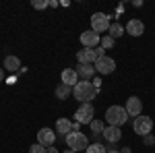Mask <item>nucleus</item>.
<instances>
[{"mask_svg": "<svg viewBox=\"0 0 155 153\" xmlns=\"http://www.w3.org/2000/svg\"><path fill=\"white\" fill-rule=\"evenodd\" d=\"M97 93H99V89L91 81H79L72 89L74 99H79L81 104H91V99H95Z\"/></svg>", "mask_w": 155, "mask_h": 153, "instance_id": "f257e3e1", "label": "nucleus"}, {"mask_svg": "<svg viewBox=\"0 0 155 153\" xmlns=\"http://www.w3.org/2000/svg\"><path fill=\"white\" fill-rule=\"evenodd\" d=\"M106 56V52H104V48L97 46V48H83V50H79L77 52V60H79V64H95L99 58H104Z\"/></svg>", "mask_w": 155, "mask_h": 153, "instance_id": "f03ea898", "label": "nucleus"}, {"mask_svg": "<svg viewBox=\"0 0 155 153\" xmlns=\"http://www.w3.org/2000/svg\"><path fill=\"white\" fill-rule=\"evenodd\" d=\"M128 120V114L122 106H110L106 110V122L107 126H122Z\"/></svg>", "mask_w": 155, "mask_h": 153, "instance_id": "7ed1b4c3", "label": "nucleus"}, {"mask_svg": "<svg viewBox=\"0 0 155 153\" xmlns=\"http://www.w3.org/2000/svg\"><path fill=\"white\" fill-rule=\"evenodd\" d=\"M64 141H66V145H68V149H72V151H85L87 147H89V141H87V137H85V132H79V130H72V132H68L66 137H64Z\"/></svg>", "mask_w": 155, "mask_h": 153, "instance_id": "20e7f679", "label": "nucleus"}, {"mask_svg": "<svg viewBox=\"0 0 155 153\" xmlns=\"http://www.w3.org/2000/svg\"><path fill=\"white\" fill-rule=\"evenodd\" d=\"M132 128L134 132L139 135V137H147V135H151V130H153V120L149 116H137L134 118V122H132Z\"/></svg>", "mask_w": 155, "mask_h": 153, "instance_id": "39448f33", "label": "nucleus"}, {"mask_svg": "<svg viewBox=\"0 0 155 153\" xmlns=\"http://www.w3.org/2000/svg\"><path fill=\"white\" fill-rule=\"evenodd\" d=\"M93 116H95V110H93L91 104H81L79 110L74 112V120L79 124H91L93 122Z\"/></svg>", "mask_w": 155, "mask_h": 153, "instance_id": "423d86ee", "label": "nucleus"}, {"mask_svg": "<svg viewBox=\"0 0 155 153\" xmlns=\"http://www.w3.org/2000/svg\"><path fill=\"white\" fill-rule=\"evenodd\" d=\"M110 17H107L106 12H95L93 17H91V29L95 31V33H107V29H110Z\"/></svg>", "mask_w": 155, "mask_h": 153, "instance_id": "0eeeda50", "label": "nucleus"}, {"mask_svg": "<svg viewBox=\"0 0 155 153\" xmlns=\"http://www.w3.org/2000/svg\"><path fill=\"white\" fill-rule=\"evenodd\" d=\"M93 66H95L97 75H112V72L116 71V60L110 58V56H104V58L97 60Z\"/></svg>", "mask_w": 155, "mask_h": 153, "instance_id": "6e6552de", "label": "nucleus"}, {"mask_svg": "<svg viewBox=\"0 0 155 153\" xmlns=\"http://www.w3.org/2000/svg\"><path fill=\"white\" fill-rule=\"evenodd\" d=\"M124 110H126V114H128V116H132V118L141 116V112H143V101H141L137 95H130V97L126 99Z\"/></svg>", "mask_w": 155, "mask_h": 153, "instance_id": "1a4fd4ad", "label": "nucleus"}, {"mask_svg": "<svg viewBox=\"0 0 155 153\" xmlns=\"http://www.w3.org/2000/svg\"><path fill=\"white\" fill-rule=\"evenodd\" d=\"M81 44H83V48H97L101 44V37L93 29H87V31L81 33Z\"/></svg>", "mask_w": 155, "mask_h": 153, "instance_id": "9d476101", "label": "nucleus"}, {"mask_svg": "<svg viewBox=\"0 0 155 153\" xmlns=\"http://www.w3.org/2000/svg\"><path fill=\"white\" fill-rule=\"evenodd\" d=\"M54 141H56V132L52 128H39V132H37V143H39V145L52 147Z\"/></svg>", "mask_w": 155, "mask_h": 153, "instance_id": "9b49d317", "label": "nucleus"}, {"mask_svg": "<svg viewBox=\"0 0 155 153\" xmlns=\"http://www.w3.org/2000/svg\"><path fill=\"white\" fill-rule=\"evenodd\" d=\"M124 29H126V33L132 35V37H141L145 33V25H143V21H139V19H130Z\"/></svg>", "mask_w": 155, "mask_h": 153, "instance_id": "f8f14e48", "label": "nucleus"}, {"mask_svg": "<svg viewBox=\"0 0 155 153\" xmlns=\"http://www.w3.org/2000/svg\"><path fill=\"white\" fill-rule=\"evenodd\" d=\"M104 139H106L107 143H118L120 139H122V128L120 126H106L104 128Z\"/></svg>", "mask_w": 155, "mask_h": 153, "instance_id": "ddd939ff", "label": "nucleus"}, {"mask_svg": "<svg viewBox=\"0 0 155 153\" xmlns=\"http://www.w3.org/2000/svg\"><path fill=\"white\" fill-rule=\"evenodd\" d=\"M77 75H79V79H83V81H91L93 79V75H95V66L93 64H77Z\"/></svg>", "mask_w": 155, "mask_h": 153, "instance_id": "4468645a", "label": "nucleus"}, {"mask_svg": "<svg viewBox=\"0 0 155 153\" xmlns=\"http://www.w3.org/2000/svg\"><path fill=\"white\" fill-rule=\"evenodd\" d=\"M62 83L74 89V85L79 83V75H77V71H74V68H64V71H62Z\"/></svg>", "mask_w": 155, "mask_h": 153, "instance_id": "2eb2a0df", "label": "nucleus"}, {"mask_svg": "<svg viewBox=\"0 0 155 153\" xmlns=\"http://www.w3.org/2000/svg\"><path fill=\"white\" fill-rule=\"evenodd\" d=\"M4 71L6 72H19L21 71V60L17 58V56H6L4 58Z\"/></svg>", "mask_w": 155, "mask_h": 153, "instance_id": "dca6fc26", "label": "nucleus"}, {"mask_svg": "<svg viewBox=\"0 0 155 153\" xmlns=\"http://www.w3.org/2000/svg\"><path fill=\"white\" fill-rule=\"evenodd\" d=\"M71 130H72V122L68 120V118H60L58 122H56V135H62V137H66Z\"/></svg>", "mask_w": 155, "mask_h": 153, "instance_id": "f3484780", "label": "nucleus"}, {"mask_svg": "<svg viewBox=\"0 0 155 153\" xmlns=\"http://www.w3.org/2000/svg\"><path fill=\"white\" fill-rule=\"evenodd\" d=\"M72 93V87H68V85H64V83H60L58 87H56V91H54V95H56V99H68Z\"/></svg>", "mask_w": 155, "mask_h": 153, "instance_id": "a211bd4d", "label": "nucleus"}, {"mask_svg": "<svg viewBox=\"0 0 155 153\" xmlns=\"http://www.w3.org/2000/svg\"><path fill=\"white\" fill-rule=\"evenodd\" d=\"M122 33H126V29H124L120 23H112L110 29H107V35L114 37V39H116V37H122Z\"/></svg>", "mask_w": 155, "mask_h": 153, "instance_id": "6ab92c4d", "label": "nucleus"}, {"mask_svg": "<svg viewBox=\"0 0 155 153\" xmlns=\"http://www.w3.org/2000/svg\"><path fill=\"white\" fill-rule=\"evenodd\" d=\"M89 126H91V132H93L95 137H99V135H104V128H106V124H104L101 120H93V122H91Z\"/></svg>", "mask_w": 155, "mask_h": 153, "instance_id": "aec40b11", "label": "nucleus"}, {"mask_svg": "<svg viewBox=\"0 0 155 153\" xmlns=\"http://www.w3.org/2000/svg\"><path fill=\"white\" fill-rule=\"evenodd\" d=\"M85 153H107L106 151V145H101V143H93V145H89Z\"/></svg>", "mask_w": 155, "mask_h": 153, "instance_id": "412c9836", "label": "nucleus"}, {"mask_svg": "<svg viewBox=\"0 0 155 153\" xmlns=\"http://www.w3.org/2000/svg\"><path fill=\"white\" fill-rule=\"evenodd\" d=\"M114 44H116V39H114V37H110L106 33V35L101 37V44H99V46L104 48V50H110V48H114Z\"/></svg>", "mask_w": 155, "mask_h": 153, "instance_id": "4be33fe9", "label": "nucleus"}, {"mask_svg": "<svg viewBox=\"0 0 155 153\" xmlns=\"http://www.w3.org/2000/svg\"><path fill=\"white\" fill-rule=\"evenodd\" d=\"M31 6L37 8V11H44V8H48V6H50V2H46V0H33Z\"/></svg>", "mask_w": 155, "mask_h": 153, "instance_id": "5701e85b", "label": "nucleus"}, {"mask_svg": "<svg viewBox=\"0 0 155 153\" xmlns=\"http://www.w3.org/2000/svg\"><path fill=\"white\" fill-rule=\"evenodd\" d=\"M29 153H48V147H44V145L35 143V145H31V147H29Z\"/></svg>", "mask_w": 155, "mask_h": 153, "instance_id": "b1692460", "label": "nucleus"}, {"mask_svg": "<svg viewBox=\"0 0 155 153\" xmlns=\"http://www.w3.org/2000/svg\"><path fill=\"white\" fill-rule=\"evenodd\" d=\"M145 145H155V137L153 135H147V137H145Z\"/></svg>", "mask_w": 155, "mask_h": 153, "instance_id": "393cba45", "label": "nucleus"}, {"mask_svg": "<svg viewBox=\"0 0 155 153\" xmlns=\"http://www.w3.org/2000/svg\"><path fill=\"white\" fill-rule=\"evenodd\" d=\"M91 83H93V85H95L97 89H99V87H101V79H93V81H91Z\"/></svg>", "mask_w": 155, "mask_h": 153, "instance_id": "a878e982", "label": "nucleus"}, {"mask_svg": "<svg viewBox=\"0 0 155 153\" xmlns=\"http://www.w3.org/2000/svg\"><path fill=\"white\" fill-rule=\"evenodd\" d=\"M48 153H58V149H56V147L52 145V147H48Z\"/></svg>", "mask_w": 155, "mask_h": 153, "instance_id": "bb28decb", "label": "nucleus"}, {"mask_svg": "<svg viewBox=\"0 0 155 153\" xmlns=\"http://www.w3.org/2000/svg\"><path fill=\"white\" fill-rule=\"evenodd\" d=\"M4 81V68H0V83Z\"/></svg>", "mask_w": 155, "mask_h": 153, "instance_id": "cd10ccee", "label": "nucleus"}, {"mask_svg": "<svg viewBox=\"0 0 155 153\" xmlns=\"http://www.w3.org/2000/svg\"><path fill=\"white\" fill-rule=\"evenodd\" d=\"M107 153H120L118 149H114V147H110V149H107Z\"/></svg>", "mask_w": 155, "mask_h": 153, "instance_id": "c85d7f7f", "label": "nucleus"}, {"mask_svg": "<svg viewBox=\"0 0 155 153\" xmlns=\"http://www.w3.org/2000/svg\"><path fill=\"white\" fill-rule=\"evenodd\" d=\"M120 153H130V149H128V147H124V149H122Z\"/></svg>", "mask_w": 155, "mask_h": 153, "instance_id": "c756f323", "label": "nucleus"}, {"mask_svg": "<svg viewBox=\"0 0 155 153\" xmlns=\"http://www.w3.org/2000/svg\"><path fill=\"white\" fill-rule=\"evenodd\" d=\"M64 153H77V151H72V149H66V151H64Z\"/></svg>", "mask_w": 155, "mask_h": 153, "instance_id": "7c9ffc66", "label": "nucleus"}]
</instances>
